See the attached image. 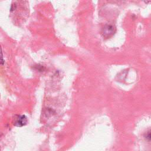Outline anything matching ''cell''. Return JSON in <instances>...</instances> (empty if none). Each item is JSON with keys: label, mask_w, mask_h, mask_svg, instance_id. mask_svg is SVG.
Returning <instances> with one entry per match:
<instances>
[{"label": "cell", "mask_w": 151, "mask_h": 151, "mask_svg": "<svg viewBox=\"0 0 151 151\" xmlns=\"http://www.w3.org/2000/svg\"><path fill=\"white\" fill-rule=\"evenodd\" d=\"M4 60L3 58V55H2V48L0 45V65L4 64Z\"/></svg>", "instance_id": "cell-3"}, {"label": "cell", "mask_w": 151, "mask_h": 151, "mask_svg": "<svg viewBox=\"0 0 151 151\" xmlns=\"http://www.w3.org/2000/svg\"><path fill=\"white\" fill-rule=\"evenodd\" d=\"M116 31V28L114 25L111 24L106 25L101 31V34L104 38H109L111 37Z\"/></svg>", "instance_id": "cell-1"}, {"label": "cell", "mask_w": 151, "mask_h": 151, "mask_svg": "<svg viewBox=\"0 0 151 151\" xmlns=\"http://www.w3.org/2000/svg\"><path fill=\"white\" fill-rule=\"evenodd\" d=\"M27 123V118L25 115H21L19 116H18L15 122H14V124L16 126L18 127H21L23 126H25Z\"/></svg>", "instance_id": "cell-2"}]
</instances>
